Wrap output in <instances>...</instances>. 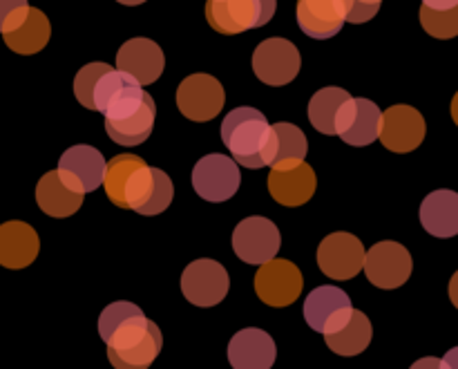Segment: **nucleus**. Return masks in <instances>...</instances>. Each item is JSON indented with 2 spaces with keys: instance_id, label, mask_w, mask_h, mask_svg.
<instances>
[{
  "instance_id": "obj_1",
  "label": "nucleus",
  "mask_w": 458,
  "mask_h": 369,
  "mask_svg": "<svg viewBox=\"0 0 458 369\" xmlns=\"http://www.w3.org/2000/svg\"><path fill=\"white\" fill-rule=\"evenodd\" d=\"M98 336L107 345L114 369H148L164 348L157 322L148 321L132 303H112L98 316Z\"/></svg>"
},
{
  "instance_id": "obj_2",
  "label": "nucleus",
  "mask_w": 458,
  "mask_h": 369,
  "mask_svg": "<svg viewBox=\"0 0 458 369\" xmlns=\"http://www.w3.org/2000/svg\"><path fill=\"white\" fill-rule=\"evenodd\" d=\"M273 125L259 110L249 106L235 107L222 124V142L240 166L250 170L268 164Z\"/></svg>"
},
{
  "instance_id": "obj_3",
  "label": "nucleus",
  "mask_w": 458,
  "mask_h": 369,
  "mask_svg": "<svg viewBox=\"0 0 458 369\" xmlns=\"http://www.w3.org/2000/svg\"><path fill=\"white\" fill-rule=\"evenodd\" d=\"M276 9L277 0H208L206 21L219 34H242L267 25Z\"/></svg>"
},
{
  "instance_id": "obj_4",
  "label": "nucleus",
  "mask_w": 458,
  "mask_h": 369,
  "mask_svg": "<svg viewBox=\"0 0 458 369\" xmlns=\"http://www.w3.org/2000/svg\"><path fill=\"white\" fill-rule=\"evenodd\" d=\"M174 186L168 175L161 168H152L143 161L128 179L123 193V209L134 210L139 215H159L173 204Z\"/></svg>"
},
{
  "instance_id": "obj_5",
  "label": "nucleus",
  "mask_w": 458,
  "mask_h": 369,
  "mask_svg": "<svg viewBox=\"0 0 458 369\" xmlns=\"http://www.w3.org/2000/svg\"><path fill=\"white\" fill-rule=\"evenodd\" d=\"M242 184L240 168H237V161L231 159L226 155H213L201 157L199 161L192 168V186L195 193L206 202H228L237 193Z\"/></svg>"
},
{
  "instance_id": "obj_6",
  "label": "nucleus",
  "mask_w": 458,
  "mask_h": 369,
  "mask_svg": "<svg viewBox=\"0 0 458 369\" xmlns=\"http://www.w3.org/2000/svg\"><path fill=\"white\" fill-rule=\"evenodd\" d=\"M353 316L352 298L334 285L313 289L304 300V321L318 334H335L344 330Z\"/></svg>"
},
{
  "instance_id": "obj_7",
  "label": "nucleus",
  "mask_w": 458,
  "mask_h": 369,
  "mask_svg": "<svg viewBox=\"0 0 458 369\" xmlns=\"http://www.w3.org/2000/svg\"><path fill=\"white\" fill-rule=\"evenodd\" d=\"M367 251L352 233H331L318 246V267L331 280H352L365 269Z\"/></svg>"
},
{
  "instance_id": "obj_8",
  "label": "nucleus",
  "mask_w": 458,
  "mask_h": 369,
  "mask_svg": "<svg viewBox=\"0 0 458 369\" xmlns=\"http://www.w3.org/2000/svg\"><path fill=\"white\" fill-rule=\"evenodd\" d=\"M280 245L282 237L276 224L259 215L242 219L233 233V251L246 264L262 267V264L271 262L276 260Z\"/></svg>"
},
{
  "instance_id": "obj_9",
  "label": "nucleus",
  "mask_w": 458,
  "mask_h": 369,
  "mask_svg": "<svg viewBox=\"0 0 458 369\" xmlns=\"http://www.w3.org/2000/svg\"><path fill=\"white\" fill-rule=\"evenodd\" d=\"M228 273L219 262L208 258L195 260L183 269L182 291L183 298L195 307H215L222 303L228 294Z\"/></svg>"
},
{
  "instance_id": "obj_10",
  "label": "nucleus",
  "mask_w": 458,
  "mask_h": 369,
  "mask_svg": "<svg viewBox=\"0 0 458 369\" xmlns=\"http://www.w3.org/2000/svg\"><path fill=\"white\" fill-rule=\"evenodd\" d=\"M304 278L289 260H271L255 273V294L268 307H289L302 296Z\"/></svg>"
},
{
  "instance_id": "obj_11",
  "label": "nucleus",
  "mask_w": 458,
  "mask_h": 369,
  "mask_svg": "<svg viewBox=\"0 0 458 369\" xmlns=\"http://www.w3.org/2000/svg\"><path fill=\"white\" fill-rule=\"evenodd\" d=\"M411 269H414V262H411L410 251L398 245V242L385 240L367 251V280L378 287V289H398V287H403L410 280Z\"/></svg>"
},
{
  "instance_id": "obj_12",
  "label": "nucleus",
  "mask_w": 458,
  "mask_h": 369,
  "mask_svg": "<svg viewBox=\"0 0 458 369\" xmlns=\"http://www.w3.org/2000/svg\"><path fill=\"white\" fill-rule=\"evenodd\" d=\"M226 94L222 83L210 74H191L177 88V107L186 119L204 124L222 112Z\"/></svg>"
},
{
  "instance_id": "obj_13",
  "label": "nucleus",
  "mask_w": 458,
  "mask_h": 369,
  "mask_svg": "<svg viewBox=\"0 0 458 369\" xmlns=\"http://www.w3.org/2000/svg\"><path fill=\"white\" fill-rule=\"evenodd\" d=\"M253 72L262 83L280 88L291 83L300 72V52L291 40L268 39L253 52Z\"/></svg>"
},
{
  "instance_id": "obj_14",
  "label": "nucleus",
  "mask_w": 458,
  "mask_h": 369,
  "mask_svg": "<svg viewBox=\"0 0 458 369\" xmlns=\"http://www.w3.org/2000/svg\"><path fill=\"white\" fill-rule=\"evenodd\" d=\"M107 161L92 146H72L58 159V175L76 193H92L103 186Z\"/></svg>"
},
{
  "instance_id": "obj_15",
  "label": "nucleus",
  "mask_w": 458,
  "mask_h": 369,
  "mask_svg": "<svg viewBox=\"0 0 458 369\" xmlns=\"http://www.w3.org/2000/svg\"><path fill=\"white\" fill-rule=\"evenodd\" d=\"M338 137L344 143L356 148H365L380 139L383 128V112L369 99H349L338 116Z\"/></svg>"
},
{
  "instance_id": "obj_16",
  "label": "nucleus",
  "mask_w": 458,
  "mask_h": 369,
  "mask_svg": "<svg viewBox=\"0 0 458 369\" xmlns=\"http://www.w3.org/2000/svg\"><path fill=\"white\" fill-rule=\"evenodd\" d=\"M425 119L416 107L394 106L383 112L380 142L392 152H411L423 143Z\"/></svg>"
},
{
  "instance_id": "obj_17",
  "label": "nucleus",
  "mask_w": 458,
  "mask_h": 369,
  "mask_svg": "<svg viewBox=\"0 0 458 369\" xmlns=\"http://www.w3.org/2000/svg\"><path fill=\"white\" fill-rule=\"evenodd\" d=\"M276 356V340L258 327L237 331L228 343V361L233 369H271Z\"/></svg>"
},
{
  "instance_id": "obj_18",
  "label": "nucleus",
  "mask_w": 458,
  "mask_h": 369,
  "mask_svg": "<svg viewBox=\"0 0 458 369\" xmlns=\"http://www.w3.org/2000/svg\"><path fill=\"white\" fill-rule=\"evenodd\" d=\"M116 67L128 72L141 85H150L164 72L165 58L155 40L132 39L121 45L119 54H116Z\"/></svg>"
},
{
  "instance_id": "obj_19",
  "label": "nucleus",
  "mask_w": 458,
  "mask_h": 369,
  "mask_svg": "<svg viewBox=\"0 0 458 369\" xmlns=\"http://www.w3.org/2000/svg\"><path fill=\"white\" fill-rule=\"evenodd\" d=\"M316 173L309 164L291 166V168H271L268 175V193L273 200L282 206H295L307 204L316 193Z\"/></svg>"
},
{
  "instance_id": "obj_20",
  "label": "nucleus",
  "mask_w": 458,
  "mask_h": 369,
  "mask_svg": "<svg viewBox=\"0 0 458 369\" xmlns=\"http://www.w3.org/2000/svg\"><path fill=\"white\" fill-rule=\"evenodd\" d=\"M347 22L343 0H298V25L307 36L327 40Z\"/></svg>"
},
{
  "instance_id": "obj_21",
  "label": "nucleus",
  "mask_w": 458,
  "mask_h": 369,
  "mask_svg": "<svg viewBox=\"0 0 458 369\" xmlns=\"http://www.w3.org/2000/svg\"><path fill=\"white\" fill-rule=\"evenodd\" d=\"M40 249L38 233L25 222L0 224V267L25 269L36 260Z\"/></svg>"
},
{
  "instance_id": "obj_22",
  "label": "nucleus",
  "mask_w": 458,
  "mask_h": 369,
  "mask_svg": "<svg viewBox=\"0 0 458 369\" xmlns=\"http://www.w3.org/2000/svg\"><path fill=\"white\" fill-rule=\"evenodd\" d=\"M420 224L434 237L458 236V193L434 191L420 204Z\"/></svg>"
},
{
  "instance_id": "obj_23",
  "label": "nucleus",
  "mask_w": 458,
  "mask_h": 369,
  "mask_svg": "<svg viewBox=\"0 0 458 369\" xmlns=\"http://www.w3.org/2000/svg\"><path fill=\"white\" fill-rule=\"evenodd\" d=\"M36 202L38 209L49 218H70L83 204V193H76L61 179L58 170L45 173L36 186Z\"/></svg>"
},
{
  "instance_id": "obj_24",
  "label": "nucleus",
  "mask_w": 458,
  "mask_h": 369,
  "mask_svg": "<svg viewBox=\"0 0 458 369\" xmlns=\"http://www.w3.org/2000/svg\"><path fill=\"white\" fill-rule=\"evenodd\" d=\"M307 152V137H304V133L298 125L286 124V121L273 125L271 150H268L267 166H271V168H291V166L302 164Z\"/></svg>"
},
{
  "instance_id": "obj_25",
  "label": "nucleus",
  "mask_w": 458,
  "mask_h": 369,
  "mask_svg": "<svg viewBox=\"0 0 458 369\" xmlns=\"http://www.w3.org/2000/svg\"><path fill=\"white\" fill-rule=\"evenodd\" d=\"M49 34H52V27H49L47 16L40 9L31 7L27 21L18 30L4 34L3 39L12 52L21 54V56H31L47 45Z\"/></svg>"
},
{
  "instance_id": "obj_26",
  "label": "nucleus",
  "mask_w": 458,
  "mask_h": 369,
  "mask_svg": "<svg viewBox=\"0 0 458 369\" xmlns=\"http://www.w3.org/2000/svg\"><path fill=\"white\" fill-rule=\"evenodd\" d=\"M352 94L343 88H325L309 101V121L322 134H338V116Z\"/></svg>"
},
{
  "instance_id": "obj_27",
  "label": "nucleus",
  "mask_w": 458,
  "mask_h": 369,
  "mask_svg": "<svg viewBox=\"0 0 458 369\" xmlns=\"http://www.w3.org/2000/svg\"><path fill=\"white\" fill-rule=\"evenodd\" d=\"M327 348L338 356H358L371 343V322L362 312L353 309V316L344 330L325 336Z\"/></svg>"
},
{
  "instance_id": "obj_28",
  "label": "nucleus",
  "mask_w": 458,
  "mask_h": 369,
  "mask_svg": "<svg viewBox=\"0 0 458 369\" xmlns=\"http://www.w3.org/2000/svg\"><path fill=\"white\" fill-rule=\"evenodd\" d=\"M143 164L141 157L137 155H116L114 159L107 161L106 179H103V186H106L107 197L114 206L123 209V193L128 186V179L139 166Z\"/></svg>"
},
{
  "instance_id": "obj_29",
  "label": "nucleus",
  "mask_w": 458,
  "mask_h": 369,
  "mask_svg": "<svg viewBox=\"0 0 458 369\" xmlns=\"http://www.w3.org/2000/svg\"><path fill=\"white\" fill-rule=\"evenodd\" d=\"M420 25L434 39H454L458 36V7L454 9H429L420 7Z\"/></svg>"
},
{
  "instance_id": "obj_30",
  "label": "nucleus",
  "mask_w": 458,
  "mask_h": 369,
  "mask_svg": "<svg viewBox=\"0 0 458 369\" xmlns=\"http://www.w3.org/2000/svg\"><path fill=\"white\" fill-rule=\"evenodd\" d=\"M110 70L112 67L107 63H88L85 67H81L74 79V94L81 106L94 110V90H97L98 79Z\"/></svg>"
},
{
  "instance_id": "obj_31",
  "label": "nucleus",
  "mask_w": 458,
  "mask_h": 369,
  "mask_svg": "<svg viewBox=\"0 0 458 369\" xmlns=\"http://www.w3.org/2000/svg\"><path fill=\"white\" fill-rule=\"evenodd\" d=\"M30 9L27 0H0V34L18 30L30 16Z\"/></svg>"
},
{
  "instance_id": "obj_32",
  "label": "nucleus",
  "mask_w": 458,
  "mask_h": 369,
  "mask_svg": "<svg viewBox=\"0 0 458 369\" xmlns=\"http://www.w3.org/2000/svg\"><path fill=\"white\" fill-rule=\"evenodd\" d=\"M343 4L347 21L353 22V25H362V22L371 21L380 12L383 0H343Z\"/></svg>"
},
{
  "instance_id": "obj_33",
  "label": "nucleus",
  "mask_w": 458,
  "mask_h": 369,
  "mask_svg": "<svg viewBox=\"0 0 458 369\" xmlns=\"http://www.w3.org/2000/svg\"><path fill=\"white\" fill-rule=\"evenodd\" d=\"M410 369H441V358H434V356L420 358V361H416Z\"/></svg>"
},
{
  "instance_id": "obj_34",
  "label": "nucleus",
  "mask_w": 458,
  "mask_h": 369,
  "mask_svg": "<svg viewBox=\"0 0 458 369\" xmlns=\"http://www.w3.org/2000/svg\"><path fill=\"white\" fill-rule=\"evenodd\" d=\"M441 369H458V348L450 349V352L441 358Z\"/></svg>"
},
{
  "instance_id": "obj_35",
  "label": "nucleus",
  "mask_w": 458,
  "mask_h": 369,
  "mask_svg": "<svg viewBox=\"0 0 458 369\" xmlns=\"http://www.w3.org/2000/svg\"><path fill=\"white\" fill-rule=\"evenodd\" d=\"M423 4L429 9H454L458 7V0H423Z\"/></svg>"
},
{
  "instance_id": "obj_36",
  "label": "nucleus",
  "mask_w": 458,
  "mask_h": 369,
  "mask_svg": "<svg viewBox=\"0 0 458 369\" xmlns=\"http://www.w3.org/2000/svg\"><path fill=\"white\" fill-rule=\"evenodd\" d=\"M450 300H452V305L458 309V271L452 276V280H450Z\"/></svg>"
},
{
  "instance_id": "obj_37",
  "label": "nucleus",
  "mask_w": 458,
  "mask_h": 369,
  "mask_svg": "<svg viewBox=\"0 0 458 369\" xmlns=\"http://www.w3.org/2000/svg\"><path fill=\"white\" fill-rule=\"evenodd\" d=\"M452 119H454V124L458 125V92L454 94V99H452Z\"/></svg>"
},
{
  "instance_id": "obj_38",
  "label": "nucleus",
  "mask_w": 458,
  "mask_h": 369,
  "mask_svg": "<svg viewBox=\"0 0 458 369\" xmlns=\"http://www.w3.org/2000/svg\"><path fill=\"white\" fill-rule=\"evenodd\" d=\"M116 3L128 4V7H137V4H143V3H146V0H116Z\"/></svg>"
}]
</instances>
